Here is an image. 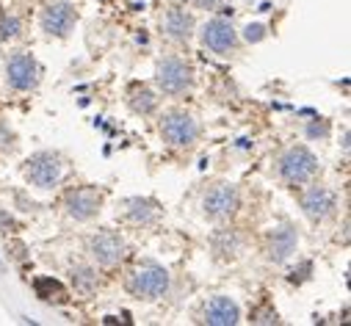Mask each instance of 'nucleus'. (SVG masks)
Segmentation results:
<instances>
[{
	"label": "nucleus",
	"instance_id": "nucleus-1",
	"mask_svg": "<svg viewBox=\"0 0 351 326\" xmlns=\"http://www.w3.org/2000/svg\"><path fill=\"white\" fill-rule=\"evenodd\" d=\"M169 271L152 260H144L133 268V274L128 277V290L136 296V299H160L169 293Z\"/></svg>",
	"mask_w": 351,
	"mask_h": 326
},
{
	"label": "nucleus",
	"instance_id": "nucleus-2",
	"mask_svg": "<svg viewBox=\"0 0 351 326\" xmlns=\"http://www.w3.org/2000/svg\"><path fill=\"white\" fill-rule=\"evenodd\" d=\"M318 172V158L307 147H291L280 158V177L288 186H304Z\"/></svg>",
	"mask_w": 351,
	"mask_h": 326
},
{
	"label": "nucleus",
	"instance_id": "nucleus-3",
	"mask_svg": "<svg viewBox=\"0 0 351 326\" xmlns=\"http://www.w3.org/2000/svg\"><path fill=\"white\" fill-rule=\"evenodd\" d=\"M155 80H158V86H160L163 95L178 97V95H183V92L191 89L194 75H191V66H189L183 58L166 55V58L158 64V69H155Z\"/></svg>",
	"mask_w": 351,
	"mask_h": 326
},
{
	"label": "nucleus",
	"instance_id": "nucleus-4",
	"mask_svg": "<svg viewBox=\"0 0 351 326\" xmlns=\"http://www.w3.org/2000/svg\"><path fill=\"white\" fill-rule=\"evenodd\" d=\"M160 136L171 147H191L199 138V125L186 111H171L160 122Z\"/></svg>",
	"mask_w": 351,
	"mask_h": 326
},
{
	"label": "nucleus",
	"instance_id": "nucleus-5",
	"mask_svg": "<svg viewBox=\"0 0 351 326\" xmlns=\"http://www.w3.org/2000/svg\"><path fill=\"white\" fill-rule=\"evenodd\" d=\"M25 177L36 188H53L61 180V160L53 152H36L25 163Z\"/></svg>",
	"mask_w": 351,
	"mask_h": 326
},
{
	"label": "nucleus",
	"instance_id": "nucleus-6",
	"mask_svg": "<svg viewBox=\"0 0 351 326\" xmlns=\"http://www.w3.org/2000/svg\"><path fill=\"white\" fill-rule=\"evenodd\" d=\"M89 252H92V258L97 260V266L114 268V266L122 263V258L128 255V243L122 240L119 232L106 229V232H97V235L89 240Z\"/></svg>",
	"mask_w": 351,
	"mask_h": 326
},
{
	"label": "nucleus",
	"instance_id": "nucleus-7",
	"mask_svg": "<svg viewBox=\"0 0 351 326\" xmlns=\"http://www.w3.org/2000/svg\"><path fill=\"white\" fill-rule=\"evenodd\" d=\"M64 205H66V213L75 218V221H89L100 213V205H103V197L97 188L92 186H77L72 191H66L64 197Z\"/></svg>",
	"mask_w": 351,
	"mask_h": 326
},
{
	"label": "nucleus",
	"instance_id": "nucleus-8",
	"mask_svg": "<svg viewBox=\"0 0 351 326\" xmlns=\"http://www.w3.org/2000/svg\"><path fill=\"white\" fill-rule=\"evenodd\" d=\"M6 75L9 84L17 92H31L39 84V64L28 55V53H14L6 64Z\"/></svg>",
	"mask_w": 351,
	"mask_h": 326
},
{
	"label": "nucleus",
	"instance_id": "nucleus-9",
	"mask_svg": "<svg viewBox=\"0 0 351 326\" xmlns=\"http://www.w3.org/2000/svg\"><path fill=\"white\" fill-rule=\"evenodd\" d=\"M202 208H205V216H210V218H227V216H232L238 210V188L235 186H227V183L213 186L205 194Z\"/></svg>",
	"mask_w": 351,
	"mask_h": 326
},
{
	"label": "nucleus",
	"instance_id": "nucleus-10",
	"mask_svg": "<svg viewBox=\"0 0 351 326\" xmlns=\"http://www.w3.org/2000/svg\"><path fill=\"white\" fill-rule=\"evenodd\" d=\"M202 42H205V47H210L213 53H230V50L235 47V42H238V34H235V28H232L230 20L216 17V20H210V23L202 28Z\"/></svg>",
	"mask_w": 351,
	"mask_h": 326
},
{
	"label": "nucleus",
	"instance_id": "nucleus-11",
	"mask_svg": "<svg viewBox=\"0 0 351 326\" xmlns=\"http://www.w3.org/2000/svg\"><path fill=\"white\" fill-rule=\"evenodd\" d=\"M75 20H77L75 6H69L61 0V3H53L42 12V31L50 34V36H66L72 31Z\"/></svg>",
	"mask_w": 351,
	"mask_h": 326
},
{
	"label": "nucleus",
	"instance_id": "nucleus-12",
	"mask_svg": "<svg viewBox=\"0 0 351 326\" xmlns=\"http://www.w3.org/2000/svg\"><path fill=\"white\" fill-rule=\"evenodd\" d=\"M302 210L310 221H324L335 210V194L324 186H313L302 194Z\"/></svg>",
	"mask_w": 351,
	"mask_h": 326
},
{
	"label": "nucleus",
	"instance_id": "nucleus-13",
	"mask_svg": "<svg viewBox=\"0 0 351 326\" xmlns=\"http://www.w3.org/2000/svg\"><path fill=\"white\" fill-rule=\"evenodd\" d=\"M296 243H299V235L291 224H282L280 229L271 232L269 238V260L271 263H285L293 252H296Z\"/></svg>",
	"mask_w": 351,
	"mask_h": 326
},
{
	"label": "nucleus",
	"instance_id": "nucleus-14",
	"mask_svg": "<svg viewBox=\"0 0 351 326\" xmlns=\"http://www.w3.org/2000/svg\"><path fill=\"white\" fill-rule=\"evenodd\" d=\"M238 321H241V310H238V304L232 299L216 296L213 301H208V307H205V323H210V326H232Z\"/></svg>",
	"mask_w": 351,
	"mask_h": 326
},
{
	"label": "nucleus",
	"instance_id": "nucleus-15",
	"mask_svg": "<svg viewBox=\"0 0 351 326\" xmlns=\"http://www.w3.org/2000/svg\"><path fill=\"white\" fill-rule=\"evenodd\" d=\"M163 31L174 42H186L194 34V17L186 9H169L163 17Z\"/></svg>",
	"mask_w": 351,
	"mask_h": 326
},
{
	"label": "nucleus",
	"instance_id": "nucleus-16",
	"mask_svg": "<svg viewBox=\"0 0 351 326\" xmlns=\"http://www.w3.org/2000/svg\"><path fill=\"white\" fill-rule=\"evenodd\" d=\"M125 216L133 224H152L158 218V208L152 199H141V197H130L125 199Z\"/></svg>",
	"mask_w": 351,
	"mask_h": 326
},
{
	"label": "nucleus",
	"instance_id": "nucleus-17",
	"mask_svg": "<svg viewBox=\"0 0 351 326\" xmlns=\"http://www.w3.org/2000/svg\"><path fill=\"white\" fill-rule=\"evenodd\" d=\"M34 288H36V296H39L42 301H47V304H66V301H69L64 285H61L58 279H53V277H39V279L34 282Z\"/></svg>",
	"mask_w": 351,
	"mask_h": 326
},
{
	"label": "nucleus",
	"instance_id": "nucleus-18",
	"mask_svg": "<svg viewBox=\"0 0 351 326\" xmlns=\"http://www.w3.org/2000/svg\"><path fill=\"white\" fill-rule=\"evenodd\" d=\"M128 103H130V108H133L136 114H152L155 105H158L155 95H152L147 86H141V84H133V86L128 89Z\"/></svg>",
	"mask_w": 351,
	"mask_h": 326
},
{
	"label": "nucleus",
	"instance_id": "nucleus-19",
	"mask_svg": "<svg viewBox=\"0 0 351 326\" xmlns=\"http://www.w3.org/2000/svg\"><path fill=\"white\" fill-rule=\"evenodd\" d=\"M72 285L77 293H92L97 288V274L89 266H75L72 268Z\"/></svg>",
	"mask_w": 351,
	"mask_h": 326
},
{
	"label": "nucleus",
	"instance_id": "nucleus-20",
	"mask_svg": "<svg viewBox=\"0 0 351 326\" xmlns=\"http://www.w3.org/2000/svg\"><path fill=\"white\" fill-rule=\"evenodd\" d=\"M20 34V20L17 17H9L0 23V39H14Z\"/></svg>",
	"mask_w": 351,
	"mask_h": 326
},
{
	"label": "nucleus",
	"instance_id": "nucleus-21",
	"mask_svg": "<svg viewBox=\"0 0 351 326\" xmlns=\"http://www.w3.org/2000/svg\"><path fill=\"white\" fill-rule=\"evenodd\" d=\"M246 39H249V42L263 39V25H249V28H246Z\"/></svg>",
	"mask_w": 351,
	"mask_h": 326
},
{
	"label": "nucleus",
	"instance_id": "nucleus-22",
	"mask_svg": "<svg viewBox=\"0 0 351 326\" xmlns=\"http://www.w3.org/2000/svg\"><path fill=\"white\" fill-rule=\"evenodd\" d=\"M194 3H197L199 9H216V6L221 3V0H194Z\"/></svg>",
	"mask_w": 351,
	"mask_h": 326
}]
</instances>
